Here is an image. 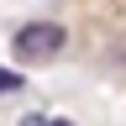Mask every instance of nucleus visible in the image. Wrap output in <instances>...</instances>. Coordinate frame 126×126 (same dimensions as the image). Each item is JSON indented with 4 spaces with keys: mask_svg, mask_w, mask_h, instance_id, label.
I'll use <instances>...</instances> for the list:
<instances>
[{
    "mask_svg": "<svg viewBox=\"0 0 126 126\" xmlns=\"http://www.w3.org/2000/svg\"><path fill=\"white\" fill-rule=\"evenodd\" d=\"M0 89H5V94H21V89H26V79L16 74V68H5V74H0Z\"/></svg>",
    "mask_w": 126,
    "mask_h": 126,
    "instance_id": "2",
    "label": "nucleus"
},
{
    "mask_svg": "<svg viewBox=\"0 0 126 126\" xmlns=\"http://www.w3.org/2000/svg\"><path fill=\"white\" fill-rule=\"evenodd\" d=\"M53 126H74V121H68V116H58V121H53Z\"/></svg>",
    "mask_w": 126,
    "mask_h": 126,
    "instance_id": "4",
    "label": "nucleus"
},
{
    "mask_svg": "<svg viewBox=\"0 0 126 126\" xmlns=\"http://www.w3.org/2000/svg\"><path fill=\"white\" fill-rule=\"evenodd\" d=\"M21 126H53L47 116H21Z\"/></svg>",
    "mask_w": 126,
    "mask_h": 126,
    "instance_id": "3",
    "label": "nucleus"
},
{
    "mask_svg": "<svg viewBox=\"0 0 126 126\" xmlns=\"http://www.w3.org/2000/svg\"><path fill=\"white\" fill-rule=\"evenodd\" d=\"M63 47H68V32H63V21H47V16H37V21H26V26L11 32V53L16 58H32V63L58 58Z\"/></svg>",
    "mask_w": 126,
    "mask_h": 126,
    "instance_id": "1",
    "label": "nucleus"
}]
</instances>
